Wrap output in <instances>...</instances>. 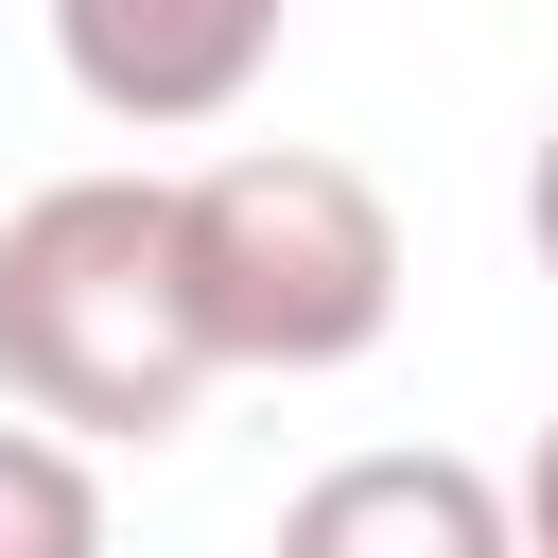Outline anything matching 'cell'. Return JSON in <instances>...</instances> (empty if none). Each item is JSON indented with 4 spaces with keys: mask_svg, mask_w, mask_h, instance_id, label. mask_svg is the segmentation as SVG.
Masks as SVG:
<instances>
[{
    "mask_svg": "<svg viewBox=\"0 0 558 558\" xmlns=\"http://www.w3.org/2000/svg\"><path fill=\"white\" fill-rule=\"evenodd\" d=\"M523 541L558 558V418H541V453H523Z\"/></svg>",
    "mask_w": 558,
    "mask_h": 558,
    "instance_id": "52a82bcc",
    "label": "cell"
},
{
    "mask_svg": "<svg viewBox=\"0 0 558 558\" xmlns=\"http://www.w3.org/2000/svg\"><path fill=\"white\" fill-rule=\"evenodd\" d=\"M192 209V296H209V349L262 366V384H331L401 331V209L314 157V140H244L209 174H174Z\"/></svg>",
    "mask_w": 558,
    "mask_h": 558,
    "instance_id": "7a4b0ae2",
    "label": "cell"
},
{
    "mask_svg": "<svg viewBox=\"0 0 558 558\" xmlns=\"http://www.w3.org/2000/svg\"><path fill=\"white\" fill-rule=\"evenodd\" d=\"M227 384L209 296H192V209L174 174H52L0 209V401L70 418L87 453H157Z\"/></svg>",
    "mask_w": 558,
    "mask_h": 558,
    "instance_id": "6da1fadb",
    "label": "cell"
},
{
    "mask_svg": "<svg viewBox=\"0 0 558 558\" xmlns=\"http://www.w3.org/2000/svg\"><path fill=\"white\" fill-rule=\"evenodd\" d=\"M296 558H506L523 541V488H488L471 453H349L279 506Z\"/></svg>",
    "mask_w": 558,
    "mask_h": 558,
    "instance_id": "277c9868",
    "label": "cell"
},
{
    "mask_svg": "<svg viewBox=\"0 0 558 558\" xmlns=\"http://www.w3.org/2000/svg\"><path fill=\"white\" fill-rule=\"evenodd\" d=\"M296 0H52V70L122 122V140H192L279 70Z\"/></svg>",
    "mask_w": 558,
    "mask_h": 558,
    "instance_id": "3957f363",
    "label": "cell"
},
{
    "mask_svg": "<svg viewBox=\"0 0 558 558\" xmlns=\"http://www.w3.org/2000/svg\"><path fill=\"white\" fill-rule=\"evenodd\" d=\"M523 244H541V279H558V122H541V157H523Z\"/></svg>",
    "mask_w": 558,
    "mask_h": 558,
    "instance_id": "8992f818",
    "label": "cell"
},
{
    "mask_svg": "<svg viewBox=\"0 0 558 558\" xmlns=\"http://www.w3.org/2000/svg\"><path fill=\"white\" fill-rule=\"evenodd\" d=\"M105 541V471H87V436L70 418H0V558H87Z\"/></svg>",
    "mask_w": 558,
    "mask_h": 558,
    "instance_id": "5b68a950",
    "label": "cell"
}]
</instances>
